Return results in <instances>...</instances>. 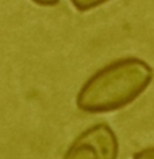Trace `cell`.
Listing matches in <instances>:
<instances>
[{"label":"cell","instance_id":"7a4b0ae2","mask_svg":"<svg viewBox=\"0 0 154 159\" xmlns=\"http://www.w3.org/2000/svg\"><path fill=\"white\" fill-rule=\"evenodd\" d=\"M118 138L104 122L84 129L68 147L62 159H117Z\"/></svg>","mask_w":154,"mask_h":159},{"label":"cell","instance_id":"3957f363","mask_svg":"<svg viewBox=\"0 0 154 159\" xmlns=\"http://www.w3.org/2000/svg\"><path fill=\"white\" fill-rule=\"evenodd\" d=\"M111 0H70L71 5L79 12H86L92 9H96Z\"/></svg>","mask_w":154,"mask_h":159},{"label":"cell","instance_id":"6da1fadb","mask_svg":"<svg viewBox=\"0 0 154 159\" xmlns=\"http://www.w3.org/2000/svg\"><path fill=\"white\" fill-rule=\"evenodd\" d=\"M152 66L134 56L122 57L97 70L81 86L76 106L86 113L118 111L134 102L152 83Z\"/></svg>","mask_w":154,"mask_h":159},{"label":"cell","instance_id":"277c9868","mask_svg":"<svg viewBox=\"0 0 154 159\" xmlns=\"http://www.w3.org/2000/svg\"><path fill=\"white\" fill-rule=\"evenodd\" d=\"M132 159H154V147H149L137 152Z\"/></svg>","mask_w":154,"mask_h":159},{"label":"cell","instance_id":"5b68a950","mask_svg":"<svg viewBox=\"0 0 154 159\" xmlns=\"http://www.w3.org/2000/svg\"><path fill=\"white\" fill-rule=\"evenodd\" d=\"M31 1L40 6H55L60 2V0H31Z\"/></svg>","mask_w":154,"mask_h":159}]
</instances>
